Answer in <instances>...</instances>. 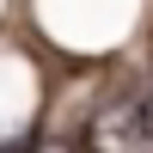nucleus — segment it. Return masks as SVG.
Listing matches in <instances>:
<instances>
[{
  "label": "nucleus",
  "instance_id": "f257e3e1",
  "mask_svg": "<svg viewBox=\"0 0 153 153\" xmlns=\"http://www.w3.org/2000/svg\"><path fill=\"white\" fill-rule=\"evenodd\" d=\"M92 141L98 147H135L141 141V104H110L104 117L92 123Z\"/></svg>",
  "mask_w": 153,
  "mask_h": 153
}]
</instances>
